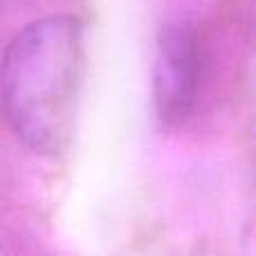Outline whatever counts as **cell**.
Instances as JSON below:
<instances>
[{"instance_id": "6da1fadb", "label": "cell", "mask_w": 256, "mask_h": 256, "mask_svg": "<svg viewBox=\"0 0 256 256\" xmlns=\"http://www.w3.org/2000/svg\"><path fill=\"white\" fill-rule=\"evenodd\" d=\"M84 27L50 16L20 30L2 58V106L14 135L36 153H61L72 137L81 81Z\"/></svg>"}, {"instance_id": "7a4b0ae2", "label": "cell", "mask_w": 256, "mask_h": 256, "mask_svg": "<svg viewBox=\"0 0 256 256\" xmlns=\"http://www.w3.org/2000/svg\"><path fill=\"white\" fill-rule=\"evenodd\" d=\"M204 43L186 22L168 25L160 34L153 63V97L160 120L180 124L191 115L204 79Z\"/></svg>"}]
</instances>
